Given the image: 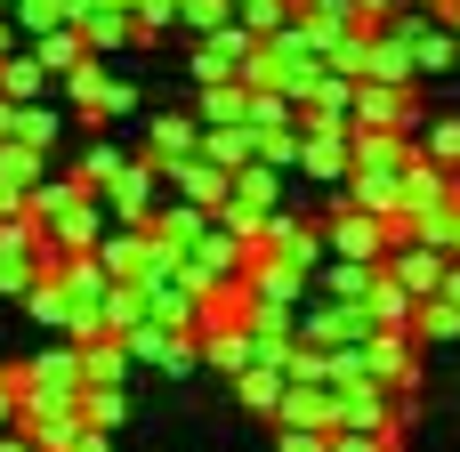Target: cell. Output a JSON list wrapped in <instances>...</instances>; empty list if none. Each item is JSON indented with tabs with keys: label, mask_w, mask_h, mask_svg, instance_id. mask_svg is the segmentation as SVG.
Wrapping results in <instances>:
<instances>
[{
	"label": "cell",
	"mask_w": 460,
	"mask_h": 452,
	"mask_svg": "<svg viewBox=\"0 0 460 452\" xmlns=\"http://www.w3.org/2000/svg\"><path fill=\"white\" fill-rule=\"evenodd\" d=\"M40 283V259L32 251H0V299H24Z\"/></svg>",
	"instance_id": "cell-36"
},
{
	"label": "cell",
	"mask_w": 460,
	"mask_h": 452,
	"mask_svg": "<svg viewBox=\"0 0 460 452\" xmlns=\"http://www.w3.org/2000/svg\"><path fill=\"white\" fill-rule=\"evenodd\" d=\"M57 97H65V105L89 121V129H105V121H129V113L146 105V89H137L129 73H113V57H97V49H89L81 65H65V73H57Z\"/></svg>",
	"instance_id": "cell-1"
},
{
	"label": "cell",
	"mask_w": 460,
	"mask_h": 452,
	"mask_svg": "<svg viewBox=\"0 0 460 452\" xmlns=\"http://www.w3.org/2000/svg\"><path fill=\"white\" fill-rule=\"evenodd\" d=\"M356 105V81L340 73V65H315L307 81H299V113H348Z\"/></svg>",
	"instance_id": "cell-24"
},
{
	"label": "cell",
	"mask_w": 460,
	"mask_h": 452,
	"mask_svg": "<svg viewBox=\"0 0 460 452\" xmlns=\"http://www.w3.org/2000/svg\"><path fill=\"white\" fill-rule=\"evenodd\" d=\"M299 8H307V16H315L323 32H348V24H364V16H372L364 0H299Z\"/></svg>",
	"instance_id": "cell-37"
},
{
	"label": "cell",
	"mask_w": 460,
	"mask_h": 452,
	"mask_svg": "<svg viewBox=\"0 0 460 452\" xmlns=\"http://www.w3.org/2000/svg\"><path fill=\"white\" fill-rule=\"evenodd\" d=\"M202 291H210V283H194L186 267H170V275H154V283H146V307H154V323L194 332V323H202Z\"/></svg>",
	"instance_id": "cell-13"
},
{
	"label": "cell",
	"mask_w": 460,
	"mask_h": 452,
	"mask_svg": "<svg viewBox=\"0 0 460 452\" xmlns=\"http://www.w3.org/2000/svg\"><path fill=\"white\" fill-rule=\"evenodd\" d=\"M162 194H170V178H162V162H154V154H129V162H121V178H105V186H97L105 218H129V226H146V218L162 210Z\"/></svg>",
	"instance_id": "cell-4"
},
{
	"label": "cell",
	"mask_w": 460,
	"mask_h": 452,
	"mask_svg": "<svg viewBox=\"0 0 460 452\" xmlns=\"http://www.w3.org/2000/svg\"><path fill=\"white\" fill-rule=\"evenodd\" d=\"M243 283H251V299H259V307H299V299L315 291V275H307V267H291L283 251H251Z\"/></svg>",
	"instance_id": "cell-10"
},
{
	"label": "cell",
	"mask_w": 460,
	"mask_h": 452,
	"mask_svg": "<svg viewBox=\"0 0 460 452\" xmlns=\"http://www.w3.org/2000/svg\"><path fill=\"white\" fill-rule=\"evenodd\" d=\"M372 283H380V267H364V259H323V267H315V291H323V299H348V307H364Z\"/></svg>",
	"instance_id": "cell-22"
},
{
	"label": "cell",
	"mask_w": 460,
	"mask_h": 452,
	"mask_svg": "<svg viewBox=\"0 0 460 452\" xmlns=\"http://www.w3.org/2000/svg\"><path fill=\"white\" fill-rule=\"evenodd\" d=\"M299 170L315 186H348V170H356V121L348 113H299Z\"/></svg>",
	"instance_id": "cell-3"
},
{
	"label": "cell",
	"mask_w": 460,
	"mask_h": 452,
	"mask_svg": "<svg viewBox=\"0 0 460 452\" xmlns=\"http://www.w3.org/2000/svg\"><path fill=\"white\" fill-rule=\"evenodd\" d=\"M170 32H178V0H137V49H154Z\"/></svg>",
	"instance_id": "cell-35"
},
{
	"label": "cell",
	"mask_w": 460,
	"mask_h": 452,
	"mask_svg": "<svg viewBox=\"0 0 460 452\" xmlns=\"http://www.w3.org/2000/svg\"><path fill=\"white\" fill-rule=\"evenodd\" d=\"M202 364H210V372H226V380H234V372H251V364H259L251 323H218V332H202Z\"/></svg>",
	"instance_id": "cell-21"
},
{
	"label": "cell",
	"mask_w": 460,
	"mask_h": 452,
	"mask_svg": "<svg viewBox=\"0 0 460 452\" xmlns=\"http://www.w3.org/2000/svg\"><path fill=\"white\" fill-rule=\"evenodd\" d=\"M0 452H40V445H32L24 429H0Z\"/></svg>",
	"instance_id": "cell-42"
},
{
	"label": "cell",
	"mask_w": 460,
	"mask_h": 452,
	"mask_svg": "<svg viewBox=\"0 0 460 452\" xmlns=\"http://www.w3.org/2000/svg\"><path fill=\"white\" fill-rule=\"evenodd\" d=\"M275 452H332L323 429H275Z\"/></svg>",
	"instance_id": "cell-39"
},
{
	"label": "cell",
	"mask_w": 460,
	"mask_h": 452,
	"mask_svg": "<svg viewBox=\"0 0 460 452\" xmlns=\"http://www.w3.org/2000/svg\"><path fill=\"white\" fill-rule=\"evenodd\" d=\"M445 251H453V259H460V210H453V235H445Z\"/></svg>",
	"instance_id": "cell-46"
},
{
	"label": "cell",
	"mask_w": 460,
	"mask_h": 452,
	"mask_svg": "<svg viewBox=\"0 0 460 452\" xmlns=\"http://www.w3.org/2000/svg\"><path fill=\"white\" fill-rule=\"evenodd\" d=\"M259 162H275V170H299V121H291V129H259Z\"/></svg>",
	"instance_id": "cell-38"
},
{
	"label": "cell",
	"mask_w": 460,
	"mask_h": 452,
	"mask_svg": "<svg viewBox=\"0 0 460 452\" xmlns=\"http://www.w3.org/2000/svg\"><path fill=\"white\" fill-rule=\"evenodd\" d=\"M420 154L445 162V170H460V121L453 113H429V121H420Z\"/></svg>",
	"instance_id": "cell-29"
},
{
	"label": "cell",
	"mask_w": 460,
	"mask_h": 452,
	"mask_svg": "<svg viewBox=\"0 0 460 452\" xmlns=\"http://www.w3.org/2000/svg\"><path fill=\"white\" fill-rule=\"evenodd\" d=\"M146 154H154V162H186V154H202V113H194V105L154 113V121H146Z\"/></svg>",
	"instance_id": "cell-16"
},
{
	"label": "cell",
	"mask_w": 460,
	"mask_h": 452,
	"mask_svg": "<svg viewBox=\"0 0 460 452\" xmlns=\"http://www.w3.org/2000/svg\"><path fill=\"white\" fill-rule=\"evenodd\" d=\"M275 429H323V437H332V429H340V388H332V380H291Z\"/></svg>",
	"instance_id": "cell-14"
},
{
	"label": "cell",
	"mask_w": 460,
	"mask_h": 452,
	"mask_svg": "<svg viewBox=\"0 0 460 452\" xmlns=\"http://www.w3.org/2000/svg\"><path fill=\"white\" fill-rule=\"evenodd\" d=\"M323 65H340L348 81H364V73H372V24H348V32H332Z\"/></svg>",
	"instance_id": "cell-28"
},
{
	"label": "cell",
	"mask_w": 460,
	"mask_h": 452,
	"mask_svg": "<svg viewBox=\"0 0 460 452\" xmlns=\"http://www.w3.org/2000/svg\"><path fill=\"white\" fill-rule=\"evenodd\" d=\"M81 210H97V186H89L81 170H40V178H32V218H40V226H73Z\"/></svg>",
	"instance_id": "cell-7"
},
{
	"label": "cell",
	"mask_w": 460,
	"mask_h": 452,
	"mask_svg": "<svg viewBox=\"0 0 460 452\" xmlns=\"http://www.w3.org/2000/svg\"><path fill=\"white\" fill-rule=\"evenodd\" d=\"M57 89V73L32 57V40L16 49V57H0V97H16V105H32V97H49Z\"/></svg>",
	"instance_id": "cell-23"
},
{
	"label": "cell",
	"mask_w": 460,
	"mask_h": 452,
	"mask_svg": "<svg viewBox=\"0 0 460 452\" xmlns=\"http://www.w3.org/2000/svg\"><path fill=\"white\" fill-rule=\"evenodd\" d=\"M154 307H146V283H113V299H105V332H129V323H146Z\"/></svg>",
	"instance_id": "cell-34"
},
{
	"label": "cell",
	"mask_w": 460,
	"mask_h": 452,
	"mask_svg": "<svg viewBox=\"0 0 460 452\" xmlns=\"http://www.w3.org/2000/svg\"><path fill=\"white\" fill-rule=\"evenodd\" d=\"M210 218H218V210H202V202H186V194H162V210H154L146 226H154V243H170V251L186 259V251H194V235H202Z\"/></svg>",
	"instance_id": "cell-17"
},
{
	"label": "cell",
	"mask_w": 460,
	"mask_h": 452,
	"mask_svg": "<svg viewBox=\"0 0 460 452\" xmlns=\"http://www.w3.org/2000/svg\"><path fill=\"white\" fill-rule=\"evenodd\" d=\"M445 24H453V32H460V0H453V8H445Z\"/></svg>",
	"instance_id": "cell-48"
},
{
	"label": "cell",
	"mask_w": 460,
	"mask_h": 452,
	"mask_svg": "<svg viewBox=\"0 0 460 452\" xmlns=\"http://www.w3.org/2000/svg\"><path fill=\"white\" fill-rule=\"evenodd\" d=\"M0 429H24V396H16V380H0Z\"/></svg>",
	"instance_id": "cell-40"
},
{
	"label": "cell",
	"mask_w": 460,
	"mask_h": 452,
	"mask_svg": "<svg viewBox=\"0 0 460 452\" xmlns=\"http://www.w3.org/2000/svg\"><path fill=\"white\" fill-rule=\"evenodd\" d=\"M226 202H243V210H251V218H267V210H283V170H275V162H259V154H251V162H243V170H234V194H226Z\"/></svg>",
	"instance_id": "cell-20"
},
{
	"label": "cell",
	"mask_w": 460,
	"mask_h": 452,
	"mask_svg": "<svg viewBox=\"0 0 460 452\" xmlns=\"http://www.w3.org/2000/svg\"><path fill=\"white\" fill-rule=\"evenodd\" d=\"M57 129H65V113H57V105H40V97L16 113V137H24V146H40V154H57Z\"/></svg>",
	"instance_id": "cell-31"
},
{
	"label": "cell",
	"mask_w": 460,
	"mask_h": 452,
	"mask_svg": "<svg viewBox=\"0 0 460 452\" xmlns=\"http://www.w3.org/2000/svg\"><path fill=\"white\" fill-rule=\"evenodd\" d=\"M445 267H453V251H445V243H420V235H396V243H388V275H396L412 299L445 291Z\"/></svg>",
	"instance_id": "cell-9"
},
{
	"label": "cell",
	"mask_w": 460,
	"mask_h": 452,
	"mask_svg": "<svg viewBox=\"0 0 460 452\" xmlns=\"http://www.w3.org/2000/svg\"><path fill=\"white\" fill-rule=\"evenodd\" d=\"M32 57H40L49 73H65V65L89 57V32H81V24H49V32H32Z\"/></svg>",
	"instance_id": "cell-27"
},
{
	"label": "cell",
	"mask_w": 460,
	"mask_h": 452,
	"mask_svg": "<svg viewBox=\"0 0 460 452\" xmlns=\"http://www.w3.org/2000/svg\"><path fill=\"white\" fill-rule=\"evenodd\" d=\"M283 388H291L283 364H251V372H234V404H243L251 421H275V412H283Z\"/></svg>",
	"instance_id": "cell-18"
},
{
	"label": "cell",
	"mask_w": 460,
	"mask_h": 452,
	"mask_svg": "<svg viewBox=\"0 0 460 452\" xmlns=\"http://www.w3.org/2000/svg\"><path fill=\"white\" fill-rule=\"evenodd\" d=\"M291 121H299L291 89H251V129H291Z\"/></svg>",
	"instance_id": "cell-30"
},
{
	"label": "cell",
	"mask_w": 460,
	"mask_h": 452,
	"mask_svg": "<svg viewBox=\"0 0 460 452\" xmlns=\"http://www.w3.org/2000/svg\"><path fill=\"white\" fill-rule=\"evenodd\" d=\"M340 388V429H372V437H412L404 421H396V388L388 380H332Z\"/></svg>",
	"instance_id": "cell-5"
},
{
	"label": "cell",
	"mask_w": 460,
	"mask_h": 452,
	"mask_svg": "<svg viewBox=\"0 0 460 452\" xmlns=\"http://www.w3.org/2000/svg\"><path fill=\"white\" fill-rule=\"evenodd\" d=\"M178 267H186L194 283H226V275H243V267H251V243H243L234 226H218V218H210V226L194 235V251H186Z\"/></svg>",
	"instance_id": "cell-8"
},
{
	"label": "cell",
	"mask_w": 460,
	"mask_h": 452,
	"mask_svg": "<svg viewBox=\"0 0 460 452\" xmlns=\"http://www.w3.org/2000/svg\"><path fill=\"white\" fill-rule=\"evenodd\" d=\"M412 8H437V16H445V8H453V0H412Z\"/></svg>",
	"instance_id": "cell-47"
},
{
	"label": "cell",
	"mask_w": 460,
	"mask_h": 452,
	"mask_svg": "<svg viewBox=\"0 0 460 452\" xmlns=\"http://www.w3.org/2000/svg\"><path fill=\"white\" fill-rule=\"evenodd\" d=\"M412 340H420L429 356H445V348H460V299H445V291H429V299L412 307Z\"/></svg>",
	"instance_id": "cell-19"
},
{
	"label": "cell",
	"mask_w": 460,
	"mask_h": 452,
	"mask_svg": "<svg viewBox=\"0 0 460 452\" xmlns=\"http://www.w3.org/2000/svg\"><path fill=\"white\" fill-rule=\"evenodd\" d=\"M24 315H32L40 332H65V291H57V275H40V283L24 291Z\"/></svg>",
	"instance_id": "cell-33"
},
{
	"label": "cell",
	"mask_w": 460,
	"mask_h": 452,
	"mask_svg": "<svg viewBox=\"0 0 460 452\" xmlns=\"http://www.w3.org/2000/svg\"><path fill=\"white\" fill-rule=\"evenodd\" d=\"M186 105L202 113V129H210V121H251V81H202Z\"/></svg>",
	"instance_id": "cell-25"
},
{
	"label": "cell",
	"mask_w": 460,
	"mask_h": 452,
	"mask_svg": "<svg viewBox=\"0 0 460 452\" xmlns=\"http://www.w3.org/2000/svg\"><path fill=\"white\" fill-rule=\"evenodd\" d=\"M412 307H420V299H412V291H404V283H396V275L380 267V283H372V299H364L372 332H380V323H388V332H412Z\"/></svg>",
	"instance_id": "cell-26"
},
{
	"label": "cell",
	"mask_w": 460,
	"mask_h": 452,
	"mask_svg": "<svg viewBox=\"0 0 460 452\" xmlns=\"http://www.w3.org/2000/svg\"><path fill=\"white\" fill-rule=\"evenodd\" d=\"M65 291V340H97L105 332V299H113V267L97 251H65V267H49Z\"/></svg>",
	"instance_id": "cell-2"
},
{
	"label": "cell",
	"mask_w": 460,
	"mask_h": 452,
	"mask_svg": "<svg viewBox=\"0 0 460 452\" xmlns=\"http://www.w3.org/2000/svg\"><path fill=\"white\" fill-rule=\"evenodd\" d=\"M121 162H129V154H121V146H113V137H89V146H81V162H73V170H81V178H89V186H105V178H121Z\"/></svg>",
	"instance_id": "cell-32"
},
{
	"label": "cell",
	"mask_w": 460,
	"mask_h": 452,
	"mask_svg": "<svg viewBox=\"0 0 460 452\" xmlns=\"http://www.w3.org/2000/svg\"><path fill=\"white\" fill-rule=\"evenodd\" d=\"M340 202H364V210H380V218H396L404 210V170H388V162H356L348 170V186H332Z\"/></svg>",
	"instance_id": "cell-15"
},
{
	"label": "cell",
	"mask_w": 460,
	"mask_h": 452,
	"mask_svg": "<svg viewBox=\"0 0 460 452\" xmlns=\"http://www.w3.org/2000/svg\"><path fill=\"white\" fill-rule=\"evenodd\" d=\"M8 372H16V364H8V356H0V380H8Z\"/></svg>",
	"instance_id": "cell-49"
},
{
	"label": "cell",
	"mask_w": 460,
	"mask_h": 452,
	"mask_svg": "<svg viewBox=\"0 0 460 452\" xmlns=\"http://www.w3.org/2000/svg\"><path fill=\"white\" fill-rule=\"evenodd\" d=\"M8 380H16V388H89V372H81V340L49 332V348H40V356H24Z\"/></svg>",
	"instance_id": "cell-11"
},
{
	"label": "cell",
	"mask_w": 460,
	"mask_h": 452,
	"mask_svg": "<svg viewBox=\"0 0 460 452\" xmlns=\"http://www.w3.org/2000/svg\"><path fill=\"white\" fill-rule=\"evenodd\" d=\"M0 8H16V0H0Z\"/></svg>",
	"instance_id": "cell-50"
},
{
	"label": "cell",
	"mask_w": 460,
	"mask_h": 452,
	"mask_svg": "<svg viewBox=\"0 0 460 452\" xmlns=\"http://www.w3.org/2000/svg\"><path fill=\"white\" fill-rule=\"evenodd\" d=\"M420 356H429V348H420L412 332H388V323H380V332H364V372H372V380H388V388H420V372H429Z\"/></svg>",
	"instance_id": "cell-6"
},
{
	"label": "cell",
	"mask_w": 460,
	"mask_h": 452,
	"mask_svg": "<svg viewBox=\"0 0 460 452\" xmlns=\"http://www.w3.org/2000/svg\"><path fill=\"white\" fill-rule=\"evenodd\" d=\"M162 178H170V194H186V202H202V210H218V202L234 194V170H226V162H210V154L162 162Z\"/></svg>",
	"instance_id": "cell-12"
},
{
	"label": "cell",
	"mask_w": 460,
	"mask_h": 452,
	"mask_svg": "<svg viewBox=\"0 0 460 452\" xmlns=\"http://www.w3.org/2000/svg\"><path fill=\"white\" fill-rule=\"evenodd\" d=\"M364 8H372V16H364V24H380V16H396V8H404V0H364Z\"/></svg>",
	"instance_id": "cell-44"
},
{
	"label": "cell",
	"mask_w": 460,
	"mask_h": 452,
	"mask_svg": "<svg viewBox=\"0 0 460 452\" xmlns=\"http://www.w3.org/2000/svg\"><path fill=\"white\" fill-rule=\"evenodd\" d=\"M445 299H460V259H453V267H445Z\"/></svg>",
	"instance_id": "cell-45"
},
{
	"label": "cell",
	"mask_w": 460,
	"mask_h": 452,
	"mask_svg": "<svg viewBox=\"0 0 460 452\" xmlns=\"http://www.w3.org/2000/svg\"><path fill=\"white\" fill-rule=\"evenodd\" d=\"M16 113H24V105H16V97H0V137H16Z\"/></svg>",
	"instance_id": "cell-43"
},
{
	"label": "cell",
	"mask_w": 460,
	"mask_h": 452,
	"mask_svg": "<svg viewBox=\"0 0 460 452\" xmlns=\"http://www.w3.org/2000/svg\"><path fill=\"white\" fill-rule=\"evenodd\" d=\"M73 452H113V429H81V437H73Z\"/></svg>",
	"instance_id": "cell-41"
}]
</instances>
